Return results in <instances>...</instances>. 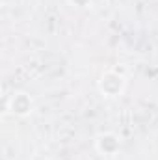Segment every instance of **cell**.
I'll return each mask as SVG.
<instances>
[{"mask_svg":"<svg viewBox=\"0 0 158 160\" xmlns=\"http://www.w3.org/2000/svg\"><path fill=\"white\" fill-rule=\"evenodd\" d=\"M6 110L15 118H28L36 110V102L26 91H13L6 101Z\"/></svg>","mask_w":158,"mask_h":160,"instance_id":"7a4b0ae2","label":"cell"},{"mask_svg":"<svg viewBox=\"0 0 158 160\" xmlns=\"http://www.w3.org/2000/svg\"><path fill=\"white\" fill-rule=\"evenodd\" d=\"M67 4L77 8V9H84V8H87L91 4V0H67Z\"/></svg>","mask_w":158,"mask_h":160,"instance_id":"277c9868","label":"cell"},{"mask_svg":"<svg viewBox=\"0 0 158 160\" xmlns=\"http://www.w3.org/2000/svg\"><path fill=\"white\" fill-rule=\"evenodd\" d=\"M95 151L101 157H116L121 151V138L116 132H101L95 138Z\"/></svg>","mask_w":158,"mask_h":160,"instance_id":"3957f363","label":"cell"},{"mask_svg":"<svg viewBox=\"0 0 158 160\" xmlns=\"http://www.w3.org/2000/svg\"><path fill=\"white\" fill-rule=\"evenodd\" d=\"M97 88L102 97L106 99H117L126 89V78L119 71H104L97 82Z\"/></svg>","mask_w":158,"mask_h":160,"instance_id":"6da1fadb","label":"cell"}]
</instances>
